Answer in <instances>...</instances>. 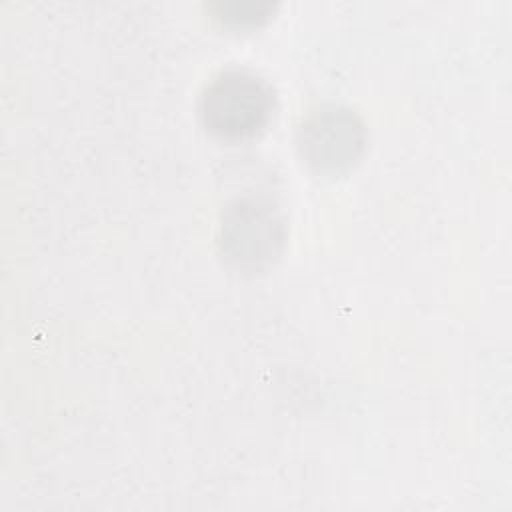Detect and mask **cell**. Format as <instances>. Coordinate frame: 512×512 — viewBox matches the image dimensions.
Returning <instances> with one entry per match:
<instances>
[{
	"label": "cell",
	"instance_id": "2",
	"mask_svg": "<svg viewBox=\"0 0 512 512\" xmlns=\"http://www.w3.org/2000/svg\"><path fill=\"white\" fill-rule=\"evenodd\" d=\"M284 222L278 210L260 198L234 200L222 214L220 246L240 268L272 262L284 244Z\"/></svg>",
	"mask_w": 512,
	"mask_h": 512
},
{
	"label": "cell",
	"instance_id": "3",
	"mask_svg": "<svg viewBox=\"0 0 512 512\" xmlns=\"http://www.w3.org/2000/svg\"><path fill=\"white\" fill-rule=\"evenodd\" d=\"M364 142L362 120L342 106H322L298 128L300 154L318 172L348 168L360 156Z\"/></svg>",
	"mask_w": 512,
	"mask_h": 512
},
{
	"label": "cell",
	"instance_id": "1",
	"mask_svg": "<svg viewBox=\"0 0 512 512\" xmlns=\"http://www.w3.org/2000/svg\"><path fill=\"white\" fill-rule=\"evenodd\" d=\"M274 110V90L258 74L230 68L220 72L202 92L200 116L204 126L226 140L258 134Z\"/></svg>",
	"mask_w": 512,
	"mask_h": 512
},
{
	"label": "cell",
	"instance_id": "4",
	"mask_svg": "<svg viewBox=\"0 0 512 512\" xmlns=\"http://www.w3.org/2000/svg\"><path fill=\"white\" fill-rule=\"evenodd\" d=\"M216 16L232 26H252L268 18L272 6L268 2H218L214 4Z\"/></svg>",
	"mask_w": 512,
	"mask_h": 512
}]
</instances>
